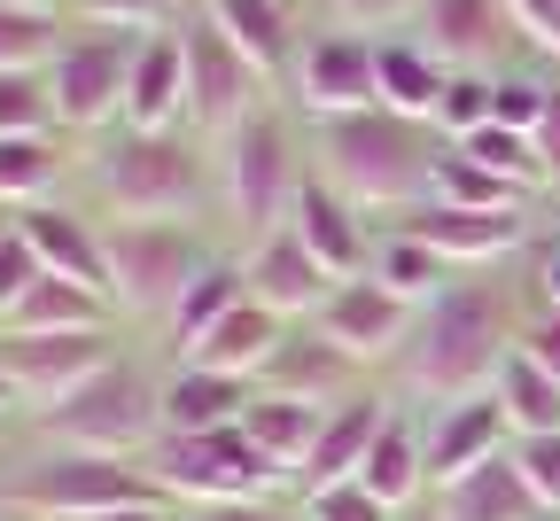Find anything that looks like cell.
I'll return each mask as SVG.
<instances>
[{"label":"cell","mask_w":560,"mask_h":521,"mask_svg":"<svg viewBox=\"0 0 560 521\" xmlns=\"http://www.w3.org/2000/svg\"><path fill=\"white\" fill-rule=\"evenodd\" d=\"M522 343V280L506 273H459L436 304H420L397 366H389V390L412 405V413H436V405H459V397H482L499 382V366L514 358Z\"/></svg>","instance_id":"1"},{"label":"cell","mask_w":560,"mask_h":521,"mask_svg":"<svg viewBox=\"0 0 560 521\" xmlns=\"http://www.w3.org/2000/svg\"><path fill=\"white\" fill-rule=\"evenodd\" d=\"M70 195L102 218H187L219 234V164L195 125H109L102 140H79Z\"/></svg>","instance_id":"2"},{"label":"cell","mask_w":560,"mask_h":521,"mask_svg":"<svg viewBox=\"0 0 560 521\" xmlns=\"http://www.w3.org/2000/svg\"><path fill=\"white\" fill-rule=\"evenodd\" d=\"M304 148H312V172L327 187H342L374 227H397V218H412L436 195L444 132L429 117H405V109L374 102V109H350V117H304Z\"/></svg>","instance_id":"3"},{"label":"cell","mask_w":560,"mask_h":521,"mask_svg":"<svg viewBox=\"0 0 560 521\" xmlns=\"http://www.w3.org/2000/svg\"><path fill=\"white\" fill-rule=\"evenodd\" d=\"M156 436H164V366L149 358V335H132L94 382L24 420V443L86 452V460H149Z\"/></svg>","instance_id":"4"},{"label":"cell","mask_w":560,"mask_h":521,"mask_svg":"<svg viewBox=\"0 0 560 521\" xmlns=\"http://www.w3.org/2000/svg\"><path fill=\"white\" fill-rule=\"evenodd\" d=\"M210 164H219V242H226L234 257L289 227L296 187L312 180L304 117L289 109V94L265 102L257 117H242L226 140H210Z\"/></svg>","instance_id":"5"},{"label":"cell","mask_w":560,"mask_h":521,"mask_svg":"<svg viewBox=\"0 0 560 521\" xmlns=\"http://www.w3.org/2000/svg\"><path fill=\"white\" fill-rule=\"evenodd\" d=\"M226 242L187 218H102V257H109V304L132 335H164L179 288L219 257Z\"/></svg>","instance_id":"6"},{"label":"cell","mask_w":560,"mask_h":521,"mask_svg":"<svg viewBox=\"0 0 560 521\" xmlns=\"http://www.w3.org/2000/svg\"><path fill=\"white\" fill-rule=\"evenodd\" d=\"M0 490H9L16 521H102V513H125V506H172L140 460L39 452V443L0 460Z\"/></svg>","instance_id":"7"},{"label":"cell","mask_w":560,"mask_h":521,"mask_svg":"<svg viewBox=\"0 0 560 521\" xmlns=\"http://www.w3.org/2000/svg\"><path fill=\"white\" fill-rule=\"evenodd\" d=\"M156 475V490L172 498V506H234V498H296L289 490V475H280L257 443H249V428L234 420V428H202V436H156V452L140 460Z\"/></svg>","instance_id":"8"},{"label":"cell","mask_w":560,"mask_h":521,"mask_svg":"<svg viewBox=\"0 0 560 521\" xmlns=\"http://www.w3.org/2000/svg\"><path fill=\"white\" fill-rule=\"evenodd\" d=\"M172 32H179V55H187V125H195L202 140H226L242 117H257L265 102H280V86L195 9V0H187V16H179Z\"/></svg>","instance_id":"9"},{"label":"cell","mask_w":560,"mask_h":521,"mask_svg":"<svg viewBox=\"0 0 560 521\" xmlns=\"http://www.w3.org/2000/svg\"><path fill=\"white\" fill-rule=\"evenodd\" d=\"M132 39L140 32H102V24H70L47 86H55V125L70 140H102L109 125H125V70H132Z\"/></svg>","instance_id":"10"},{"label":"cell","mask_w":560,"mask_h":521,"mask_svg":"<svg viewBox=\"0 0 560 521\" xmlns=\"http://www.w3.org/2000/svg\"><path fill=\"white\" fill-rule=\"evenodd\" d=\"M289 109L296 117H350L382 102V39L342 32V24H304L296 62H289Z\"/></svg>","instance_id":"11"},{"label":"cell","mask_w":560,"mask_h":521,"mask_svg":"<svg viewBox=\"0 0 560 521\" xmlns=\"http://www.w3.org/2000/svg\"><path fill=\"white\" fill-rule=\"evenodd\" d=\"M132 343V327H109V335H9L0 327V374H9V390L24 397V420L62 405L79 382H94L102 366Z\"/></svg>","instance_id":"12"},{"label":"cell","mask_w":560,"mask_h":521,"mask_svg":"<svg viewBox=\"0 0 560 521\" xmlns=\"http://www.w3.org/2000/svg\"><path fill=\"white\" fill-rule=\"evenodd\" d=\"M545 210H459V202H420L412 218H397L405 234H420L452 273H514L522 250L537 242Z\"/></svg>","instance_id":"13"},{"label":"cell","mask_w":560,"mask_h":521,"mask_svg":"<svg viewBox=\"0 0 560 521\" xmlns=\"http://www.w3.org/2000/svg\"><path fill=\"white\" fill-rule=\"evenodd\" d=\"M412 320H420V312L405 304V296H389V288L366 280V273H359V280H335V296L312 312V327H319L327 343H342L350 358L366 366V374H389V366H397Z\"/></svg>","instance_id":"14"},{"label":"cell","mask_w":560,"mask_h":521,"mask_svg":"<svg viewBox=\"0 0 560 521\" xmlns=\"http://www.w3.org/2000/svg\"><path fill=\"white\" fill-rule=\"evenodd\" d=\"M412 39L444 70H506L522 55L514 24H506V0H420Z\"/></svg>","instance_id":"15"},{"label":"cell","mask_w":560,"mask_h":521,"mask_svg":"<svg viewBox=\"0 0 560 521\" xmlns=\"http://www.w3.org/2000/svg\"><path fill=\"white\" fill-rule=\"evenodd\" d=\"M397 405H405V397H397L389 382H366L359 397L327 405V420H319V436H312V452H304V467H296V498H312V490H327V483H359V467H366V452H374V436L389 428Z\"/></svg>","instance_id":"16"},{"label":"cell","mask_w":560,"mask_h":521,"mask_svg":"<svg viewBox=\"0 0 560 521\" xmlns=\"http://www.w3.org/2000/svg\"><path fill=\"white\" fill-rule=\"evenodd\" d=\"M420 443H429V498H436V490H444V483H459L467 467L514 452V428H506L499 397L482 390V397H459V405L420 413Z\"/></svg>","instance_id":"17"},{"label":"cell","mask_w":560,"mask_h":521,"mask_svg":"<svg viewBox=\"0 0 560 521\" xmlns=\"http://www.w3.org/2000/svg\"><path fill=\"white\" fill-rule=\"evenodd\" d=\"M289 234H296V242H304V250L335 273V280H359V273H366V257H374V234H382V227H374V218H366L359 202H350L342 187H327V180L312 172V180L296 187Z\"/></svg>","instance_id":"18"},{"label":"cell","mask_w":560,"mask_h":521,"mask_svg":"<svg viewBox=\"0 0 560 521\" xmlns=\"http://www.w3.org/2000/svg\"><path fill=\"white\" fill-rule=\"evenodd\" d=\"M16 227H24V242L39 250V265H47V273L86 280V288H102V296H109L102 210H94V202H79V195H47V202H32V210H16Z\"/></svg>","instance_id":"19"},{"label":"cell","mask_w":560,"mask_h":521,"mask_svg":"<svg viewBox=\"0 0 560 521\" xmlns=\"http://www.w3.org/2000/svg\"><path fill=\"white\" fill-rule=\"evenodd\" d=\"M366 382H382V374H366V366L350 358L342 343H327L312 320H296V327H289V343L272 350V366H265V382H257V390L304 397V405H342V397H359Z\"/></svg>","instance_id":"20"},{"label":"cell","mask_w":560,"mask_h":521,"mask_svg":"<svg viewBox=\"0 0 560 521\" xmlns=\"http://www.w3.org/2000/svg\"><path fill=\"white\" fill-rule=\"evenodd\" d=\"M242 280H249V296L265 312H280V320H312L327 296H335V273L280 227V234H265L257 250H242Z\"/></svg>","instance_id":"21"},{"label":"cell","mask_w":560,"mask_h":521,"mask_svg":"<svg viewBox=\"0 0 560 521\" xmlns=\"http://www.w3.org/2000/svg\"><path fill=\"white\" fill-rule=\"evenodd\" d=\"M195 9L219 24L272 86H289V62H296V39H304V0H195Z\"/></svg>","instance_id":"22"},{"label":"cell","mask_w":560,"mask_h":521,"mask_svg":"<svg viewBox=\"0 0 560 521\" xmlns=\"http://www.w3.org/2000/svg\"><path fill=\"white\" fill-rule=\"evenodd\" d=\"M257 405V382L219 374V366L172 358L164 366V436H202V428H234Z\"/></svg>","instance_id":"23"},{"label":"cell","mask_w":560,"mask_h":521,"mask_svg":"<svg viewBox=\"0 0 560 521\" xmlns=\"http://www.w3.org/2000/svg\"><path fill=\"white\" fill-rule=\"evenodd\" d=\"M125 125H187V55H179V32H140L132 39V70H125Z\"/></svg>","instance_id":"24"},{"label":"cell","mask_w":560,"mask_h":521,"mask_svg":"<svg viewBox=\"0 0 560 521\" xmlns=\"http://www.w3.org/2000/svg\"><path fill=\"white\" fill-rule=\"evenodd\" d=\"M0 327H9V335H109V327H125V320H117V304H109L102 288L62 280V273H39Z\"/></svg>","instance_id":"25"},{"label":"cell","mask_w":560,"mask_h":521,"mask_svg":"<svg viewBox=\"0 0 560 521\" xmlns=\"http://www.w3.org/2000/svg\"><path fill=\"white\" fill-rule=\"evenodd\" d=\"M289 327L296 320H280V312H265L257 296H242V304L210 327L195 350H179V358H195V366H219V374H242V382H265V366H272V350L289 343Z\"/></svg>","instance_id":"26"},{"label":"cell","mask_w":560,"mask_h":521,"mask_svg":"<svg viewBox=\"0 0 560 521\" xmlns=\"http://www.w3.org/2000/svg\"><path fill=\"white\" fill-rule=\"evenodd\" d=\"M359 483H366L389 513L429 506V443H420V413H412V405H397V413H389V428L374 436V452H366Z\"/></svg>","instance_id":"27"},{"label":"cell","mask_w":560,"mask_h":521,"mask_svg":"<svg viewBox=\"0 0 560 521\" xmlns=\"http://www.w3.org/2000/svg\"><path fill=\"white\" fill-rule=\"evenodd\" d=\"M429 506H436V521H537V513H545V506H537V490H529V475L514 467V452L467 467V475H459V483H444Z\"/></svg>","instance_id":"28"},{"label":"cell","mask_w":560,"mask_h":521,"mask_svg":"<svg viewBox=\"0 0 560 521\" xmlns=\"http://www.w3.org/2000/svg\"><path fill=\"white\" fill-rule=\"evenodd\" d=\"M79 140L70 132H9L0 140V210H32L47 195H70Z\"/></svg>","instance_id":"29"},{"label":"cell","mask_w":560,"mask_h":521,"mask_svg":"<svg viewBox=\"0 0 560 521\" xmlns=\"http://www.w3.org/2000/svg\"><path fill=\"white\" fill-rule=\"evenodd\" d=\"M242 296H249L242 257H234V250H219V257H210V265H202V273L179 288V304H172V320H164V335H156V343H164L172 358H179V350H195L210 327H219V320L242 304Z\"/></svg>","instance_id":"30"},{"label":"cell","mask_w":560,"mask_h":521,"mask_svg":"<svg viewBox=\"0 0 560 521\" xmlns=\"http://www.w3.org/2000/svg\"><path fill=\"white\" fill-rule=\"evenodd\" d=\"M366 280H382L389 296H405V304L420 312V304H436V296L459 280L429 242H420V234H405V227H382L374 234V257H366Z\"/></svg>","instance_id":"31"},{"label":"cell","mask_w":560,"mask_h":521,"mask_svg":"<svg viewBox=\"0 0 560 521\" xmlns=\"http://www.w3.org/2000/svg\"><path fill=\"white\" fill-rule=\"evenodd\" d=\"M319 420H327V405H304V397H280V390H257V405L242 413V428H249V443L289 475V490H296V467H304V452H312V436H319Z\"/></svg>","instance_id":"32"},{"label":"cell","mask_w":560,"mask_h":521,"mask_svg":"<svg viewBox=\"0 0 560 521\" xmlns=\"http://www.w3.org/2000/svg\"><path fill=\"white\" fill-rule=\"evenodd\" d=\"M444 86H452V70H444L429 47H420L412 32H389V39H382V102H389V109L429 117V125H436Z\"/></svg>","instance_id":"33"},{"label":"cell","mask_w":560,"mask_h":521,"mask_svg":"<svg viewBox=\"0 0 560 521\" xmlns=\"http://www.w3.org/2000/svg\"><path fill=\"white\" fill-rule=\"evenodd\" d=\"M490 397H499L514 443H522V436H560V374H545L537 358L514 350V358L499 366V382H490Z\"/></svg>","instance_id":"34"},{"label":"cell","mask_w":560,"mask_h":521,"mask_svg":"<svg viewBox=\"0 0 560 521\" xmlns=\"http://www.w3.org/2000/svg\"><path fill=\"white\" fill-rule=\"evenodd\" d=\"M429 202H459V210H545L537 195H522L499 172H482L467 148H452V140H444V157H436V195Z\"/></svg>","instance_id":"35"},{"label":"cell","mask_w":560,"mask_h":521,"mask_svg":"<svg viewBox=\"0 0 560 521\" xmlns=\"http://www.w3.org/2000/svg\"><path fill=\"white\" fill-rule=\"evenodd\" d=\"M552 86H560V70H545V62L514 55V62L499 70V79H490V125H514V132H537V117H545Z\"/></svg>","instance_id":"36"},{"label":"cell","mask_w":560,"mask_h":521,"mask_svg":"<svg viewBox=\"0 0 560 521\" xmlns=\"http://www.w3.org/2000/svg\"><path fill=\"white\" fill-rule=\"evenodd\" d=\"M62 32H70V16H39V9H9L0 0V70H47Z\"/></svg>","instance_id":"37"},{"label":"cell","mask_w":560,"mask_h":521,"mask_svg":"<svg viewBox=\"0 0 560 521\" xmlns=\"http://www.w3.org/2000/svg\"><path fill=\"white\" fill-rule=\"evenodd\" d=\"M9 132H62L47 70H0V140Z\"/></svg>","instance_id":"38"},{"label":"cell","mask_w":560,"mask_h":521,"mask_svg":"<svg viewBox=\"0 0 560 521\" xmlns=\"http://www.w3.org/2000/svg\"><path fill=\"white\" fill-rule=\"evenodd\" d=\"M304 16H312V24H342V32L389 39V32H412L420 0H304Z\"/></svg>","instance_id":"39"},{"label":"cell","mask_w":560,"mask_h":521,"mask_svg":"<svg viewBox=\"0 0 560 521\" xmlns=\"http://www.w3.org/2000/svg\"><path fill=\"white\" fill-rule=\"evenodd\" d=\"M187 16V0H70V24H102V32H164Z\"/></svg>","instance_id":"40"},{"label":"cell","mask_w":560,"mask_h":521,"mask_svg":"<svg viewBox=\"0 0 560 521\" xmlns=\"http://www.w3.org/2000/svg\"><path fill=\"white\" fill-rule=\"evenodd\" d=\"M514 280H522L529 312H560V218H537V242L522 250Z\"/></svg>","instance_id":"41"},{"label":"cell","mask_w":560,"mask_h":521,"mask_svg":"<svg viewBox=\"0 0 560 521\" xmlns=\"http://www.w3.org/2000/svg\"><path fill=\"white\" fill-rule=\"evenodd\" d=\"M490 79H499V70H452V86L436 102V132L444 140H467L475 125H490Z\"/></svg>","instance_id":"42"},{"label":"cell","mask_w":560,"mask_h":521,"mask_svg":"<svg viewBox=\"0 0 560 521\" xmlns=\"http://www.w3.org/2000/svg\"><path fill=\"white\" fill-rule=\"evenodd\" d=\"M304 506V521H397L366 483H327V490H312V498H296Z\"/></svg>","instance_id":"43"},{"label":"cell","mask_w":560,"mask_h":521,"mask_svg":"<svg viewBox=\"0 0 560 521\" xmlns=\"http://www.w3.org/2000/svg\"><path fill=\"white\" fill-rule=\"evenodd\" d=\"M47 265H39V250L24 242V227H16V210H9V234H0V320H9L16 312V296L39 280Z\"/></svg>","instance_id":"44"},{"label":"cell","mask_w":560,"mask_h":521,"mask_svg":"<svg viewBox=\"0 0 560 521\" xmlns=\"http://www.w3.org/2000/svg\"><path fill=\"white\" fill-rule=\"evenodd\" d=\"M514 467L529 475L537 506L560 513V436H522V443H514Z\"/></svg>","instance_id":"45"},{"label":"cell","mask_w":560,"mask_h":521,"mask_svg":"<svg viewBox=\"0 0 560 521\" xmlns=\"http://www.w3.org/2000/svg\"><path fill=\"white\" fill-rule=\"evenodd\" d=\"M179 521H304L296 498H234V506H179Z\"/></svg>","instance_id":"46"},{"label":"cell","mask_w":560,"mask_h":521,"mask_svg":"<svg viewBox=\"0 0 560 521\" xmlns=\"http://www.w3.org/2000/svg\"><path fill=\"white\" fill-rule=\"evenodd\" d=\"M522 358H537L545 374H560V312H529L522 304V343H514Z\"/></svg>","instance_id":"47"},{"label":"cell","mask_w":560,"mask_h":521,"mask_svg":"<svg viewBox=\"0 0 560 521\" xmlns=\"http://www.w3.org/2000/svg\"><path fill=\"white\" fill-rule=\"evenodd\" d=\"M537 164H545V195L560 202V86H552V102H545V117H537Z\"/></svg>","instance_id":"48"},{"label":"cell","mask_w":560,"mask_h":521,"mask_svg":"<svg viewBox=\"0 0 560 521\" xmlns=\"http://www.w3.org/2000/svg\"><path fill=\"white\" fill-rule=\"evenodd\" d=\"M102 521H179V506H125V513H102Z\"/></svg>","instance_id":"49"},{"label":"cell","mask_w":560,"mask_h":521,"mask_svg":"<svg viewBox=\"0 0 560 521\" xmlns=\"http://www.w3.org/2000/svg\"><path fill=\"white\" fill-rule=\"evenodd\" d=\"M16 420H24V397L9 390V374H0V428H16Z\"/></svg>","instance_id":"50"},{"label":"cell","mask_w":560,"mask_h":521,"mask_svg":"<svg viewBox=\"0 0 560 521\" xmlns=\"http://www.w3.org/2000/svg\"><path fill=\"white\" fill-rule=\"evenodd\" d=\"M9 9H39V16H70V0H9Z\"/></svg>","instance_id":"51"},{"label":"cell","mask_w":560,"mask_h":521,"mask_svg":"<svg viewBox=\"0 0 560 521\" xmlns=\"http://www.w3.org/2000/svg\"><path fill=\"white\" fill-rule=\"evenodd\" d=\"M397 521H436V506H412V513H397Z\"/></svg>","instance_id":"52"},{"label":"cell","mask_w":560,"mask_h":521,"mask_svg":"<svg viewBox=\"0 0 560 521\" xmlns=\"http://www.w3.org/2000/svg\"><path fill=\"white\" fill-rule=\"evenodd\" d=\"M0 521H16V513H9V490H0Z\"/></svg>","instance_id":"53"},{"label":"cell","mask_w":560,"mask_h":521,"mask_svg":"<svg viewBox=\"0 0 560 521\" xmlns=\"http://www.w3.org/2000/svg\"><path fill=\"white\" fill-rule=\"evenodd\" d=\"M545 218H560V202H545Z\"/></svg>","instance_id":"54"},{"label":"cell","mask_w":560,"mask_h":521,"mask_svg":"<svg viewBox=\"0 0 560 521\" xmlns=\"http://www.w3.org/2000/svg\"><path fill=\"white\" fill-rule=\"evenodd\" d=\"M0 234H9V210H0Z\"/></svg>","instance_id":"55"},{"label":"cell","mask_w":560,"mask_h":521,"mask_svg":"<svg viewBox=\"0 0 560 521\" xmlns=\"http://www.w3.org/2000/svg\"><path fill=\"white\" fill-rule=\"evenodd\" d=\"M537 521H560V513H537Z\"/></svg>","instance_id":"56"}]
</instances>
